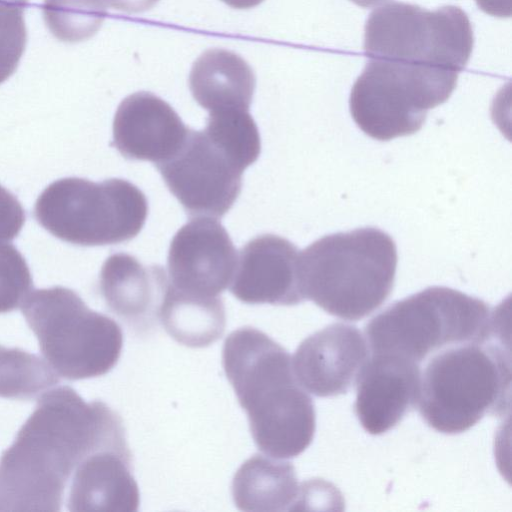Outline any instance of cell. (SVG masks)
Segmentation results:
<instances>
[{
    "label": "cell",
    "instance_id": "cell-1",
    "mask_svg": "<svg viewBox=\"0 0 512 512\" xmlns=\"http://www.w3.org/2000/svg\"><path fill=\"white\" fill-rule=\"evenodd\" d=\"M125 443L121 417L104 402H86L67 385L47 390L0 457V509L60 511L77 465Z\"/></svg>",
    "mask_w": 512,
    "mask_h": 512
},
{
    "label": "cell",
    "instance_id": "cell-2",
    "mask_svg": "<svg viewBox=\"0 0 512 512\" xmlns=\"http://www.w3.org/2000/svg\"><path fill=\"white\" fill-rule=\"evenodd\" d=\"M222 365L264 454L289 459L311 444L316 427L311 397L297 382L289 353L250 326L224 341Z\"/></svg>",
    "mask_w": 512,
    "mask_h": 512
},
{
    "label": "cell",
    "instance_id": "cell-3",
    "mask_svg": "<svg viewBox=\"0 0 512 512\" xmlns=\"http://www.w3.org/2000/svg\"><path fill=\"white\" fill-rule=\"evenodd\" d=\"M394 240L376 227L326 235L299 254L305 300L344 320L362 319L390 295L396 273Z\"/></svg>",
    "mask_w": 512,
    "mask_h": 512
},
{
    "label": "cell",
    "instance_id": "cell-4",
    "mask_svg": "<svg viewBox=\"0 0 512 512\" xmlns=\"http://www.w3.org/2000/svg\"><path fill=\"white\" fill-rule=\"evenodd\" d=\"M501 333L477 343L447 347L421 370L418 410L434 430L459 434L485 415L509 411L511 360Z\"/></svg>",
    "mask_w": 512,
    "mask_h": 512
},
{
    "label": "cell",
    "instance_id": "cell-5",
    "mask_svg": "<svg viewBox=\"0 0 512 512\" xmlns=\"http://www.w3.org/2000/svg\"><path fill=\"white\" fill-rule=\"evenodd\" d=\"M496 322L483 300L433 286L388 306L366 324L364 333L370 353L395 354L421 365L447 347L499 334Z\"/></svg>",
    "mask_w": 512,
    "mask_h": 512
},
{
    "label": "cell",
    "instance_id": "cell-6",
    "mask_svg": "<svg viewBox=\"0 0 512 512\" xmlns=\"http://www.w3.org/2000/svg\"><path fill=\"white\" fill-rule=\"evenodd\" d=\"M20 308L42 355L59 376L99 377L117 364L123 347L121 327L91 310L74 290L62 286L32 290Z\"/></svg>",
    "mask_w": 512,
    "mask_h": 512
},
{
    "label": "cell",
    "instance_id": "cell-7",
    "mask_svg": "<svg viewBox=\"0 0 512 512\" xmlns=\"http://www.w3.org/2000/svg\"><path fill=\"white\" fill-rule=\"evenodd\" d=\"M147 215L144 193L119 178L56 180L42 191L34 207V216L45 230L78 246L129 241L142 230Z\"/></svg>",
    "mask_w": 512,
    "mask_h": 512
},
{
    "label": "cell",
    "instance_id": "cell-8",
    "mask_svg": "<svg viewBox=\"0 0 512 512\" xmlns=\"http://www.w3.org/2000/svg\"><path fill=\"white\" fill-rule=\"evenodd\" d=\"M474 46L468 15L457 6L430 11L418 5L389 2L373 10L364 29L368 59L460 73Z\"/></svg>",
    "mask_w": 512,
    "mask_h": 512
},
{
    "label": "cell",
    "instance_id": "cell-9",
    "mask_svg": "<svg viewBox=\"0 0 512 512\" xmlns=\"http://www.w3.org/2000/svg\"><path fill=\"white\" fill-rule=\"evenodd\" d=\"M459 73L368 59L349 98L351 115L368 136L388 141L421 129L427 112L444 103Z\"/></svg>",
    "mask_w": 512,
    "mask_h": 512
},
{
    "label": "cell",
    "instance_id": "cell-10",
    "mask_svg": "<svg viewBox=\"0 0 512 512\" xmlns=\"http://www.w3.org/2000/svg\"><path fill=\"white\" fill-rule=\"evenodd\" d=\"M155 166L190 217L221 218L241 192L244 170L204 130L190 129L178 151Z\"/></svg>",
    "mask_w": 512,
    "mask_h": 512
},
{
    "label": "cell",
    "instance_id": "cell-11",
    "mask_svg": "<svg viewBox=\"0 0 512 512\" xmlns=\"http://www.w3.org/2000/svg\"><path fill=\"white\" fill-rule=\"evenodd\" d=\"M236 262L237 251L224 226L211 217H194L171 241L168 278L184 293L218 297L229 287Z\"/></svg>",
    "mask_w": 512,
    "mask_h": 512
},
{
    "label": "cell",
    "instance_id": "cell-12",
    "mask_svg": "<svg viewBox=\"0 0 512 512\" xmlns=\"http://www.w3.org/2000/svg\"><path fill=\"white\" fill-rule=\"evenodd\" d=\"M369 357L367 340L356 326L333 323L299 344L292 368L304 390L331 397L348 392Z\"/></svg>",
    "mask_w": 512,
    "mask_h": 512
},
{
    "label": "cell",
    "instance_id": "cell-13",
    "mask_svg": "<svg viewBox=\"0 0 512 512\" xmlns=\"http://www.w3.org/2000/svg\"><path fill=\"white\" fill-rule=\"evenodd\" d=\"M355 384V414L365 431L380 435L417 406L421 365L395 354L370 353Z\"/></svg>",
    "mask_w": 512,
    "mask_h": 512
},
{
    "label": "cell",
    "instance_id": "cell-14",
    "mask_svg": "<svg viewBox=\"0 0 512 512\" xmlns=\"http://www.w3.org/2000/svg\"><path fill=\"white\" fill-rule=\"evenodd\" d=\"M299 254L292 242L278 235L251 239L237 256L231 293L246 304L291 306L303 302Z\"/></svg>",
    "mask_w": 512,
    "mask_h": 512
},
{
    "label": "cell",
    "instance_id": "cell-15",
    "mask_svg": "<svg viewBox=\"0 0 512 512\" xmlns=\"http://www.w3.org/2000/svg\"><path fill=\"white\" fill-rule=\"evenodd\" d=\"M189 130L166 101L150 92H136L116 110L112 144L126 159L156 165L178 151Z\"/></svg>",
    "mask_w": 512,
    "mask_h": 512
},
{
    "label": "cell",
    "instance_id": "cell-16",
    "mask_svg": "<svg viewBox=\"0 0 512 512\" xmlns=\"http://www.w3.org/2000/svg\"><path fill=\"white\" fill-rule=\"evenodd\" d=\"M140 493L126 444L96 450L75 468L69 485V511L136 512Z\"/></svg>",
    "mask_w": 512,
    "mask_h": 512
},
{
    "label": "cell",
    "instance_id": "cell-17",
    "mask_svg": "<svg viewBox=\"0 0 512 512\" xmlns=\"http://www.w3.org/2000/svg\"><path fill=\"white\" fill-rule=\"evenodd\" d=\"M168 285L162 266H145L123 252L111 254L99 275V289L107 307L138 330L159 321V307Z\"/></svg>",
    "mask_w": 512,
    "mask_h": 512
},
{
    "label": "cell",
    "instance_id": "cell-18",
    "mask_svg": "<svg viewBox=\"0 0 512 512\" xmlns=\"http://www.w3.org/2000/svg\"><path fill=\"white\" fill-rule=\"evenodd\" d=\"M255 85V75L248 63L225 49L204 52L189 75L193 98L209 113L249 111Z\"/></svg>",
    "mask_w": 512,
    "mask_h": 512
},
{
    "label": "cell",
    "instance_id": "cell-19",
    "mask_svg": "<svg viewBox=\"0 0 512 512\" xmlns=\"http://www.w3.org/2000/svg\"><path fill=\"white\" fill-rule=\"evenodd\" d=\"M294 466L284 459L255 454L236 471L232 497L241 511L292 510L300 498Z\"/></svg>",
    "mask_w": 512,
    "mask_h": 512
},
{
    "label": "cell",
    "instance_id": "cell-20",
    "mask_svg": "<svg viewBox=\"0 0 512 512\" xmlns=\"http://www.w3.org/2000/svg\"><path fill=\"white\" fill-rule=\"evenodd\" d=\"M158 320L178 343L191 348L207 347L225 331L226 314L222 299L184 293L169 285L162 298Z\"/></svg>",
    "mask_w": 512,
    "mask_h": 512
},
{
    "label": "cell",
    "instance_id": "cell-21",
    "mask_svg": "<svg viewBox=\"0 0 512 512\" xmlns=\"http://www.w3.org/2000/svg\"><path fill=\"white\" fill-rule=\"evenodd\" d=\"M59 382V375L40 356L0 345V397L32 400Z\"/></svg>",
    "mask_w": 512,
    "mask_h": 512
},
{
    "label": "cell",
    "instance_id": "cell-22",
    "mask_svg": "<svg viewBox=\"0 0 512 512\" xmlns=\"http://www.w3.org/2000/svg\"><path fill=\"white\" fill-rule=\"evenodd\" d=\"M204 132L242 170L253 164L260 155L261 138L249 111L209 113Z\"/></svg>",
    "mask_w": 512,
    "mask_h": 512
},
{
    "label": "cell",
    "instance_id": "cell-23",
    "mask_svg": "<svg viewBox=\"0 0 512 512\" xmlns=\"http://www.w3.org/2000/svg\"><path fill=\"white\" fill-rule=\"evenodd\" d=\"M42 13L55 38L76 43L92 37L99 30L107 9L100 0H44Z\"/></svg>",
    "mask_w": 512,
    "mask_h": 512
},
{
    "label": "cell",
    "instance_id": "cell-24",
    "mask_svg": "<svg viewBox=\"0 0 512 512\" xmlns=\"http://www.w3.org/2000/svg\"><path fill=\"white\" fill-rule=\"evenodd\" d=\"M28 0H0V84L16 71L25 51Z\"/></svg>",
    "mask_w": 512,
    "mask_h": 512
},
{
    "label": "cell",
    "instance_id": "cell-25",
    "mask_svg": "<svg viewBox=\"0 0 512 512\" xmlns=\"http://www.w3.org/2000/svg\"><path fill=\"white\" fill-rule=\"evenodd\" d=\"M32 290V275L25 258L11 243L0 241V314L21 307Z\"/></svg>",
    "mask_w": 512,
    "mask_h": 512
},
{
    "label": "cell",
    "instance_id": "cell-26",
    "mask_svg": "<svg viewBox=\"0 0 512 512\" xmlns=\"http://www.w3.org/2000/svg\"><path fill=\"white\" fill-rule=\"evenodd\" d=\"M25 219V210L19 200L0 185V241L16 238L22 230Z\"/></svg>",
    "mask_w": 512,
    "mask_h": 512
},
{
    "label": "cell",
    "instance_id": "cell-27",
    "mask_svg": "<svg viewBox=\"0 0 512 512\" xmlns=\"http://www.w3.org/2000/svg\"><path fill=\"white\" fill-rule=\"evenodd\" d=\"M103 6L125 13H140L153 7L159 0H100Z\"/></svg>",
    "mask_w": 512,
    "mask_h": 512
},
{
    "label": "cell",
    "instance_id": "cell-28",
    "mask_svg": "<svg viewBox=\"0 0 512 512\" xmlns=\"http://www.w3.org/2000/svg\"><path fill=\"white\" fill-rule=\"evenodd\" d=\"M484 12L498 17L510 16V0H475Z\"/></svg>",
    "mask_w": 512,
    "mask_h": 512
},
{
    "label": "cell",
    "instance_id": "cell-29",
    "mask_svg": "<svg viewBox=\"0 0 512 512\" xmlns=\"http://www.w3.org/2000/svg\"><path fill=\"white\" fill-rule=\"evenodd\" d=\"M228 6L236 9H249L259 5L263 0H222Z\"/></svg>",
    "mask_w": 512,
    "mask_h": 512
},
{
    "label": "cell",
    "instance_id": "cell-30",
    "mask_svg": "<svg viewBox=\"0 0 512 512\" xmlns=\"http://www.w3.org/2000/svg\"><path fill=\"white\" fill-rule=\"evenodd\" d=\"M350 1H352L353 3H355L358 6H361L364 8H370V7L379 5L382 2H385L387 0H350Z\"/></svg>",
    "mask_w": 512,
    "mask_h": 512
}]
</instances>
